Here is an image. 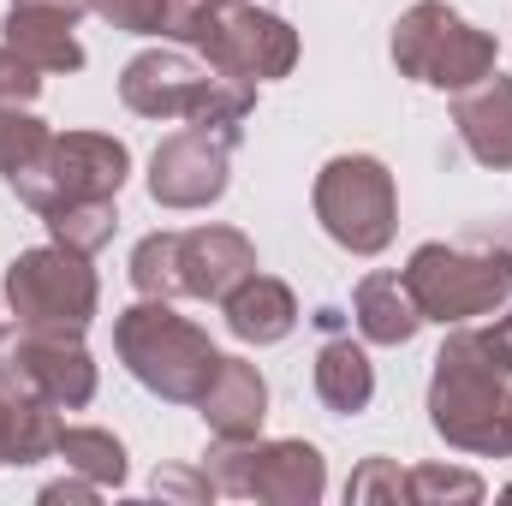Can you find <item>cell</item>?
Returning <instances> with one entry per match:
<instances>
[{
    "label": "cell",
    "mask_w": 512,
    "mask_h": 506,
    "mask_svg": "<svg viewBox=\"0 0 512 506\" xmlns=\"http://www.w3.org/2000/svg\"><path fill=\"white\" fill-rule=\"evenodd\" d=\"M507 387L512 376L489 358V346L477 340L471 322H459L447 334V346L435 352V376H429V429L477 459H512L507 453Z\"/></svg>",
    "instance_id": "obj_1"
},
{
    "label": "cell",
    "mask_w": 512,
    "mask_h": 506,
    "mask_svg": "<svg viewBox=\"0 0 512 506\" xmlns=\"http://www.w3.org/2000/svg\"><path fill=\"white\" fill-rule=\"evenodd\" d=\"M90 12H102L126 36H161V0H90Z\"/></svg>",
    "instance_id": "obj_27"
},
{
    "label": "cell",
    "mask_w": 512,
    "mask_h": 506,
    "mask_svg": "<svg viewBox=\"0 0 512 506\" xmlns=\"http://www.w3.org/2000/svg\"><path fill=\"white\" fill-rule=\"evenodd\" d=\"M405 286L423 310V322L459 328L483 322L512 304V245H417L405 262Z\"/></svg>",
    "instance_id": "obj_4"
},
{
    "label": "cell",
    "mask_w": 512,
    "mask_h": 506,
    "mask_svg": "<svg viewBox=\"0 0 512 506\" xmlns=\"http://www.w3.org/2000/svg\"><path fill=\"white\" fill-rule=\"evenodd\" d=\"M405 489H411V506H477L489 495L483 477L459 471V465H411Z\"/></svg>",
    "instance_id": "obj_22"
},
{
    "label": "cell",
    "mask_w": 512,
    "mask_h": 506,
    "mask_svg": "<svg viewBox=\"0 0 512 506\" xmlns=\"http://www.w3.org/2000/svg\"><path fill=\"white\" fill-rule=\"evenodd\" d=\"M453 131L471 149V161L512 173V78L495 66L483 84L453 96Z\"/></svg>",
    "instance_id": "obj_15"
},
{
    "label": "cell",
    "mask_w": 512,
    "mask_h": 506,
    "mask_svg": "<svg viewBox=\"0 0 512 506\" xmlns=\"http://www.w3.org/2000/svg\"><path fill=\"white\" fill-rule=\"evenodd\" d=\"M233 149L239 137L215 126H185L173 137L155 143L149 155V197L161 209H209L227 197V179H233Z\"/></svg>",
    "instance_id": "obj_12"
},
{
    "label": "cell",
    "mask_w": 512,
    "mask_h": 506,
    "mask_svg": "<svg viewBox=\"0 0 512 506\" xmlns=\"http://www.w3.org/2000/svg\"><path fill=\"white\" fill-rule=\"evenodd\" d=\"M352 322H358V334H364L370 346H405V340H417L423 310H417L405 274H387L382 268V274H364V280H358V292H352Z\"/></svg>",
    "instance_id": "obj_19"
},
{
    "label": "cell",
    "mask_w": 512,
    "mask_h": 506,
    "mask_svg": "<svg viewBox=\"0 0 512 506\" xmlns=\"http://www.w3.org/2000/svg\"><path fill=\"white\" fill-rule=\"evenodd\" d=\"M316 399L334 417H358L376 399V364H370V352L352 334H340V328H328V340L316 346Z\"/></svg>",
    "instance_id": "obj_18"
},
{
    "label": "cell",
    "mask_w": 512,
    "mask_h": 506,
    "mask_svg": "<svg viewBox=\"0 0 512 506\" xmlns=\"http://www.w3.org/2000/svg\"><path fill=\"white\" fill-rule=\"evenodd\" d=\"M221 316L233 328V340L245 346H280L292 328H298V298L286 280L274 274H245L227 298H221Z\"/></svg>",
    "instance_id": "obj_17"
},
{
    "label": "cell",
    "mask_w": 512,
    "mask_h": 506,
    "mask_svg": "<svg viewBox=\"0 0 512 506\" xmlns=\"http://www.w3.org/2000/svg\"><path fill=\"white\" fill-rule=\"evenodd\" d=\"M316 221L322 233L352 256H382L399 233V191L376 155H334L316 173Z\"/></svg>",
    "instance_id": "obj_7"
},
{
    "label": "cell",
    "mask_w": 512,
    "mask_h": 506,
    "mask_svg": "<svg viewBox=\"0 0 512 506\" xmlns=\"http://www.w3.org/2000/svg\"><path fill=\"white\" fill-rule=\"evenodd\" d=\"M197 417L209 423L215 441H256L268 417V381L251 358H221L215 376L197 399Z\"/></svg>",
    "instance_id": "obj_16"
},
{
    "label": "cell",
    "mask_w": 512,
    "mask_h": 506,
    "mask_svg": "<svg viewBox=\"0 0 512 506\" xmlns=\"http://www.w3.org/2000/svg\"><path fill=\"white\" fill-rule=\"evenodd\" d=\"M90 12V0H6V48H18L36 72H78L84 48H78V18Z\"/></svg>",
    "instance_id": "obj_13"
},
{
    "label": "cell",
    "mask_w": 512,
    "mask_h": 506,
    "mask_svg": "<svg viewBox=\"0 0 512 506\" xmlns=\"http://www.w3.org/2000/svg\"><path fill=\"white\" fill-rule=\"evenodd\" d=\"M42 221H48V239H54V245H66V251H78V256H96L102 245H114V233H120L114 197L66 203V209H54V215H42Z\"/></svg>",
    "instance_id": "obj_21"
},
{
    "label": "cell",
    "mask_w": 512,
    "mask_h": 506,
    "mask_svg": "<svg viewBox=\"0 0 512 506\" xmlns=\"http://www.w3.org/2000/svg\"><path fill=\"white\" fill-rule=\"evenodd\" d=\"M96 495H102V483H90V477H78V471L42 489V501H96Z\"/></svg>",
    "instance_id": "obj_30"
},
{
    "label": "cell",
    "mask_w": 512,
    "mask_h": 506,
    "mask_svg": "<svg viewBox=\"0 0 512 506\" xmlns=\"http://www.w3.org/2000/svg\"><path fill=\"white\" fill-rule=\"evenodd\" d=\"M114 352L131 370V381L149 387L167 405H197L209 376H215V364H221L215 340L197 322H185L173 310V298H137L131 310H120Z\"/></svg>",
    "instance_id": "obj_3"
},
{
    "label": "cell",
    "mask_w": 512,
    "mask_h": 506,
    "mask_svg": "<svg viewBox=\"0 0 512 506\" xmlns=\"http://www.w3.org/2000/svg\"><path fill=\"white\" fill-rule=\"evenodd\" d=\"M0 387L12 399L84 411L96 399V358L84 352V334L18 322V328H0Z\"/></svg>",
    "instance_id": "obj_8"
},
{
    "label": "cell",
    "mask_w": 512,
    "mask_h": 506,
    "mask_svg": "<svg viewBox=\"0 0 512 506\" xmlns=\"http://www.w3.org/2000/svg\"><path fill=\"white\" fill-rule=\"evenodd\" d=\"M137 298H179V233H149L131 251Z\"/></svg>",
    "instance_id": "obj_23"
},
{
    "label": "cell",
    "mask_w": 512,
    "mask_h": 506,
    "mask_svg": "<svg viewBox=\"0 0 512 506\" xmlns=\"http://www.w3.org/2000/svg\"><path fill=\"white\" fill-rule=\"evenodd\" d=\"M54 459H66V471H78V477H90V483H102V489H120V483H126V447H120V435H108V429L60 423Z\"/></svg>",
    "instance_id": "obj_20"
},
{
    "label": "cell",
    "mask_w": 512,
    "mask_h": 506,
    "mask_svg": "<svg viewBox=\"0 0 512 506\" xmlns=\"http://www.w3.org/2000/svg\"><path fill=\"white\" fill-rule=\"evenodd\" d=\"M197 60H209L215 72L227 78H245V84H268V78H286L298 66V30L251 0H209V18L197 30Z\"/></svg>",
    "instance_id": "obj_11"
},
{
    "label": "cell",
    "mask_w": 512,
    "mask_h": 506,
    "mask_svg": "<svg viewBox=\"0 0 512 506\" xmlns=\"http://www.w3.org/2000/svg\"><path fill=\"white\" fill-rule=\"evenodd\" d=\"M507 453H512V387H507Z\"/></svg>",
    "instance_id": "obj_32"
},
{
    "label": "cell",
    "mask_w": 512,
    "mask_h": 506,
    "mask_svg": "<svg viewBox=\"0 0 512 506\" xmlns=\"http://www.w3.org/2000/svg\"><path fill=\"white\" fill-rule=\"evenodd\" d=\"M346 501L352 506H399L411 501V489H405V471L393 465V459H364L358 471H352V483H346Z\"/></svg>",
    "instance_id": "obj_25"
},
{
    "label": "cell",
    "mask_w": 512,
    "mask_h": 506,
    "mask_svg": "<svg viewBox=\"0 0 512 506\" xmlns=\"http://www.w3.org/2000/svg\"><path fill=\"white\" fill-rule=\"evenodd\" d=\"M495 60H501V42L489 30H477L465 12H453L447 0H417L393 24V66H399V78H417L429 90L459 96V90L483 84L495 72Z\"/></svg>",
    "instance_id": "obj_5"
},
{
    "label": "cell",
    "mask_w": 512,
    "mask_h": 506,
    "mask_svg": "<svg viewBox=\"0 0 512 506\" xmlns=\"http://www.w3.org/2000/svg\"><path fill=\"white\" fill-rule=\"evenodd\" d=\"M203 471L233 501L316 506L328 495V465L310 441H215Z\"/></svg>",
    "instance_id": "obj_9"
},
{
    "label": "cell",
    "mask_w": 512,
    "mask_h": 506,
    "mask_svg": "<svg viewBox=\"0 0 512 506\" xmlns=\"http://www.w3.org/2000/svg\"><path fill=\"white\" fill-rule=\"evenodd\" d=\"M36 96H42V72L18 48L0 42V108H30Z\"/></svg>",
    "instance_id": "obj_26"
},
{
    "label": "cell",
    "mask_w": 512,
    "mask_h": 506,
    "mask_svg": "<svg viewBox=\"0 0 512 506\" xmlns=\"http://www.w3.org/2000/svg\"><path fill=\"white\" fill-rule=\"evenodd\" d=\"M12 459V393L0 387V465Z\"/></svg>",
    "instance_id": "obj_31"
},
{
    "label": "cell",
    "mask_w": 512,
    "mask_h": 506,
    "mask_svg": "<svg viewBox=\"0 0 512 506\" xmlns=\"http://www.w3.org/2000/svg\"><path fill=\"white\" fill-rule=\"evenodd\" d=\"M6 304L30 328L84 334L96 304H102V286H96L90 256L66 251V245H36V251H18L6 262Z\"/></svg>",
    "instance_id": "obj_10"
},
{
    "label": "cell",
    "mask_w": 512,
    "mask_h": 506,
    "mask_svg": "<svg viewBox=\"0 0 512 506\" xmlns=\"http://www.w3.org/2000/svg\"><path fill=\"white\" fill-rule=\"evenodd\" d=\"M245 274H256V245L239 227H197L179 233V298L221 304Z\"/></svg>",
    "instance_id": "obj_14"
},
{
    "label": "cell",
    "mask_w": 512,
    "mask_h": 506,
    "mask_svg": "<svg viewBox=\"0 0 512 506\" xmlns=\"http://www.w3.org/2000/svg\"><path fill=\"white\" fill-rule=\"evenodd\" d=\"M120 102L137 120H185V126H215L227 137H245L256 84L215 72L209 60H191L185 48H143L120 72Z\"/></svg>",
    "instance_id": "obj_2"
},
{
    "label": "cell",
    "mask_w": 512,
    "mask_h": 506,
    "mask_svg": "<svg viewBox=\"0 0 512 506\" xmlns=\"http://www.w3.org/2000/svg\"><path fill=\"white\" fill-rule=\"evenodd\" d=\"M155 495H167V501H215L221 489L209 483V471H179V465H167V471H155V483H149Z\"/></svg>",
    "instance_id": "obj_29"
},
{
    "label": "cell",
    "mask_w": 512,
    "mask_h": 506,
    "mask_svg": "<svg viewBox=\"0 0 512 506\" xmlns=\"http://www.w3.org/2000/svg\"><path fill=\"white\" fill-rule=\"evenodd\" d=\"M131 179V149L108 131H66V137H48V149L18 167L6 185L24 209L36 215H54L66 203H96V197H120Z\"/></svg>",
    "instance_id": "obj_6"
},
{
    "label": "cell",
    "mask_w": 512,
    "mask_h": 506,
    "mask_svg": "<svg viewBox=\"0 0 512 506\" xmlns=\"http://www.w3.org/2000/svg\"><path fill=\"white\" fill-rule=\"evenodd\" d=\"M203 18H209V0H161V36H167V42H179V48H191V42H197Z\"/></svg>",
    "instance_id": "obj_28"
},
{
    "label": "cell",
    "mask_w": 512,
    "mask_h": 506,
    "mask_svg": "<svg viewBox=\"0 0 512 506\" xmlns=\"http://www.w3.org/2000/svg\"><path fill=\"white\" fill-rule=\"evenodd\" d=\"M48 137H54V131L42 126L36 114H24V108H0V179H12L18 167H30V161L48 149Z\"/></svg>",
    "instance_id": "obj_24"
}]
</instances>
